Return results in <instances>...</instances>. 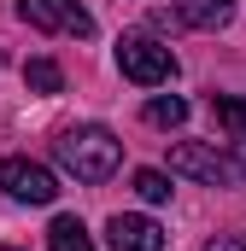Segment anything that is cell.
<instances>
[{"mask_svg":"<svg viewBox=\"0 0 246 251\" xmlns=\"http://www.w3.org/2000/svg\"><path fill=\"white\" fill-rule=\"evenodd\" d=\"M106 240H112V251H164V228L153 222V216H112L106 222Z\"/></svg>","mask_w":246,"mask_h":251,"instance_id":"obj_6","label":"cell"},{"mask_svg":"<svg viewBox=\"0 0 246 251\" xmlns=\"http://www.w3.org/2000/svg\"><path fill=\"white\" fill-rule=\"evenodd\" d=\"M211 111L235 140H246V94H211Z\"/></svg>","mask_w":246,"mask_h":251,"instance_id":"obj_9","label":"cell"},{"mask_svg":"<svg viewBox=\"0 0 246 251\" xmlns=\"http://www.w3.org/2000/svg\"><path fill=\"white\" fill-rule=\"evenodd\" d=\"M205 251H246V234H211Z\"/></svg>","mask_w":246,"mask_h":251,"instance_id":"obj_13","label":"cell"},{"mask_svg":"<svg viewBox=\"0 0 246 251\" xmlns=\"http://www.w3.org/2000/svg\"><path fill=\"white\" fill-rule=\"evenodd\" d=\"M147 123H153V128H182L187 123V100H176V94L147 100Z\"/></svg>","mask_w":246,"mask_h":251,"instance_id":"obj_11","label":"cell"},{"mask_svg":"<svg viewBox=\"0 0 246 251\" xmlns=\"http://www.w3.org/2000/svg\"><path fill=\"white\" fill-rule=\"evenodd\" d=\"M176 18L193 29H223L235 18V0H176Z\"/></svg>","mask_w":246,"mask_h":251,"instance_id":"obj_7","label":"cell"},{"mask_svg":"<svg viewBox=\"0 0 246 251\" xmlns=\"http://www.w3.org/2000/svg\"><path fill=\"white\" fill-rule=\"evenodd\" d=\"M18 18L41 35H76V41L94 35V18L82 0H18Z\"/></svg>","mask_w":246,"mask_h":251,"instance_id":"obj_4","label":"cell"},{"mask_svg":"<svg viewBox=\"0 0 246 251\" xmlns=\"http://www.w3.org/2000/svg\"><path fill=\"white\" fill-rule=\"evenodd\" d=\"M24 88H30V94H59V88H64V70L53 59H30V64H24Z\"/></svg>","mask_w":246,"mask_h":251,"instance_id":"obj_10","label":"cell"},{"mask_svg":"<svg viewBox=\"0 0 246 251\" xmlns=\"http://www.w3.org/2000/svg\"><path fill=\"white\" fill-rule=\"evenodd\" d=\"M170 176L205 181V187H241L246 181V140H176L170 146Z\"/></svg>","mask_w":246,"mask_h":251,"instance_id":"obj_2","label":"cell"},{"mask_svg":"<svg viewBox=\"0 0 246 251\" xmlns=\"http://www.w3.org/2000/svg\"><path fill=\"white\" fill-rule=\"evenodd\" d=\"M47 251H94V234H88L76 216H53V228H47Z\"/></svg>","mask_w":246,"mask_h":251,"instance_id":"obj_8","label":"cell"},{"mask_svg":"<svg viewBox=\"0 0 246 251\" xmlns=\"http://www.w3.org/2000/svg\"><path fill=\"white\" fill-rule=\"evenodd\" d=\"M135 193H141L147 204H164L176 187H170V176H164V170H135Z\"/></svg>","mask_w":246,"mask_h":251,"instance_id":"obj_12","label":"cell"},{"mask_svg":"<svg viewBox=\"0 0 246 251\" xmlns=\"http://www.w3.org/2000/svg\"><path fill=\"white\" fill-rule=\"evenodd\" d=\"M53 158H59L76 181L100 187V181H112V176H118V164H123V140L112 134V128H100V123H76V128H59Z\"/></svg>","mask_w":246,"mask_h":251,"instance_id":"obj_1","label":"cell"},{"mask_svg":"<svg viewBox=\"0 0 246 251\" xmlns=\"http://www.w3.org/2000/svg\"><path fill=\"white\" fill-rule=\"evenodd\" d=\"M118 70L129 82H141V88H158V82L176 76V53L158 35H123L118 41Z\"/></svg>","mask_w":246,"mask_h":251,"instance_id":"obj_3","label":"cell"},{"mask_svg":"<svg viewBox=\"0 0 246 251\" xmlns=\"http://www.w3.org/2000/svg\"><path fill=\"white\" fill-rule=\"evenodd\" d=\"M0 187L12 193L18 204H53V199H59L53 170L35 164V158H6V164H0Z\"/></svg>","mask_w":246,"mask_h":251,"instance_id":"obj_5","label":"cell"}]
</instances>
